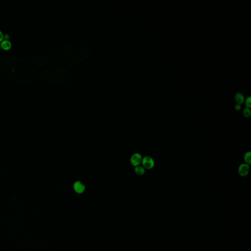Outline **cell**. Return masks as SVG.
<instances>
[{
    "label": "cell",
    "instance_id": "5bb4252c",
    "mask_svg": "<svg viewBox=\"0 0 251 251\" xmlns=\"http://www.w3.org/2000/svg\"><path fill=\"white\" fill-rule=\"evenodd\" d=\"M1 49V46H0V50Z\"/></svg>",
    "mask_w": 251,
    "mask_h": 251
},
{
    "label": "cell",
    "instance_id": "277c9868",
    "mask_svg": "<svg viewBox=\"0 0 251 251\" xmlns=\"http://www.w3.org/2000/svg\"><path fill=\"white\" fill-rule=\"evenodd\" d=\"M73 188L76 193L81 194L84 192L86 187L81 181H76L74 184Z\"/></svg>",
    "mask_w": 251,
    "mask_h": 251
},
{
    "label": "cell",
    "instance_id": "8992f818",
    "mask_svg": "<svg viewBox=\"0 0 251 251\" xmlns=\"http://www.w3.org/2000/svg\"><path fill=\"white\" fill-rule=\"evenodd\" d=\"M235 99L237 104L241 105L244 102V97L242 94L241 93H237L235 96Z\"/></svg>",
    "mask_w": 251,
    "mask_h": 251
},
{
    "label": "cell",
    "instance_id": "7c38bea8",
    "mask_svg": "<svg viewBox=\"0 0 251 251\" xmlns=\"http://www.w3.org/2000/svg\"><path fill=\"white\" fill-rule=\"evenodd\" d=\"M10 38V36L8 34H5L3 35V40H9Z\"/></svg>",
    "mask_w": 251,
    "mask_h": 251
},
{
    "label": "cell",
    "instance_id": "5b68a950",
    "mask_svg": "<svg viewBox=\"0 0 251 251\" xmlns=\"http://www.w3.org/2000/svg\"><path fill=\"white\" fill-rule=\"evenodd\" d=\"M0 46L1 49L5 51H9L10 50L12 47V44L10 40H3V41L0 43Z\"/></svg>",
    "mask_w": 251,
    "mask_h": 251
},
{
    "label": "cell",
    "instance_id": "ba28073f",
    "mask_svg": "<svg viewBox=\"0 0 251 251\" xmlns=\"http://www.w3.org/2000/svg\"><path fill=\"white\" fill-rule=\"evenodd\" d=\"M244 159L245 163L248 165L251 163V153L250 152H247L245 153L244 156Z\"/></svg>",
    "mask_w": 251,
    "mask_h": 251
},
{
    "label": "cell",
    "instance_id": "52a82bcc",
    "mask_svg": "<svg viewBox=\"0 0 251 251\" xmlns=\"http://www.w3.org/2000/svg\"><path fill=\"white\" fill-rule=\"evenodd\" d=\"M134 171L137 175L139 176H142L144 175L145 173V168L143 166H136L134 168Z\"/></svg>",
    "mask_w": 251,
    "mask_h": 251
},
{
    "label": "cell",
    "instance_id": "30bf717a",
    "mask_svg": "<svg viewBox=\"0 0 251 251\" xmlns=\"http://www.w3.org/2000/svg\"><path fill=\"white\" fill-rule=\"evenodd\" d=\"M245 105L246 108H250L251 107V97H249L245 100Z\"/></svg>",
    "mask_w": 251,
    "mask_h": 251
},
{
    "label": "cell",
    "instance_id": "4fadbf2b",
    "mask_svg": "<svg viewBox=\"0 0 251 251\" xmlns=\"http://www.w3.org/2000/svg\"><path fill=\"white\" fill-rule=\"evenodd\" d=\"M234 108L236 111H239V110H240L241 109V106H240V105H239V104H236V105H235V106H234Z\"/></svg>",
    "mask_w": 251,
    "mask_h": 251
},
{
    "label": "cell",
    "instance_id": "9c48e42d",
    "mask_svg": "<svg viewBox=\"0 0 251 251\" xmlns=\"http://www.w3.org/2000/svg\"><path fill=\"white\" fill-rule=\"evenodd\" d=\"M243 114L245 117L248 118L250 117L251 114V110L249 108H246L244 109Z\"/></svg>",
    "mask_w": 251,
    "mask_h": 251
},
{
    "label": "cell",
    "instance_id": "6da1fadb",
    "mask_svg": "<svg viewBox=\"0 0 251 251\" xmlns=\"http://www.w3.org/2000/svg\"><path fill=\"white\" fill-rule=\"evenodd\" d=\"M141 163L143 167L147 169H151L154 167V161L151 156H146L142 158Z\"/></svg>",
    "mask_w": 251,
    "mask_h": 251
},
{
    "label": "cell",
    "instance_id": "3957f363",
    "mask_svg": "<svg viewBox=\"0 0 251 251\" xmlns=\"http://www.w3.org/2000/svg\"><path fill=\"white\" fill-rule=\"evenodd\" d=\"M249 165L246 163L242 164L239 166L238 170L239 175L241 177L246 176L249 173Z\"/></svg>",
    "mask_w": 251,
    "mask_h": 251
},
{
    "label": "cell",
    "instance_id": "7a4b0ae2",
    "mask_svg": "<svg viewBox=\"0 0 251 251\" xmlns=\"http://www.w3.org/2000/svg\"><path fill=\"white\" fill-rule=\"evenodd\" d=\"M142 156L139 153H135L131 156L130 162L132 165L136 167L140 165L142 162Z\"/></svg>",
    "mask_w": 251,
    "mask_h": 251
},
{
    "label": "cell",
    "instance_id": "8fae6325",
    "mask_svg": "<svg viewBox=\"0 0 251 251\" xmlns=\"http://www.w3.org/2000/svg\"><path fill=\"white\" fill-rule=\"evenodd\" d=\"M3 35H4V34L0 30V43L3 40Z\"/></svg>",
    "mask_w": 251,
    "mask_h": 251
}]
</instances>
